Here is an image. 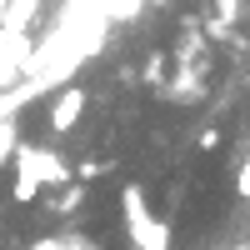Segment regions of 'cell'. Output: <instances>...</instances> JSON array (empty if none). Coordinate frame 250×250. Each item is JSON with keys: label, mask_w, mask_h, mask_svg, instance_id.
Wrapping results in <instances>:
<instances>
[{"label": "cell", "mask_w": 250, "mask_h": 250, "mask_svg": "<svg viewBox=\"0 0 250 250\" xmlns=\"http://www.w3.org/2000/svg\"><path fill=\"white\" fill-rule=\"evenodd\" d=\"M120 205H125V230H130L135 250H170V225L145 210V190L140 185H125Z\"/></svg>", "instance_id": "cell-1"}, {"label": "cell", "mask_w": 250, "mask_h": 250, "mask_svg": "<svg viewBox=\"0 0 250 250\" xmlns=\"http://www.w3.org/2000/svg\"><path fill=\"white\" fill-rule=\"evenodd\" d=\"M150 5H170V0H150Z\"/></svg>", "instance_id": "cell-7"}, {"label": "cell", "mask_w": 250, "mask_h": 250, "mask_svg": "<svg viewBox=\"0 0 250 250\" xmlns=\"http://www.w3.org/2000/svg\"><path fill=\"white\" fill-rule=\"evenodd\" d=\"M160 100H200V85H195V75H175L170 85H160Z\"/></svg>", "instance_id": "cell-3"}, {"label": "cell", "mask_w": 250, "mask_h": 250, "mask_svg": "<svg viewBox=\"0 0 250 250\" xmlns=\"http://www.w3.org/2000/svg\"><path fill=\"white\" fill-rule=\"evenodd\" d=\"M160 75H165V55H150V60H145V80L160 85Z\"/></svg>", "instance_id": "cell-5"}, {"label": "cell", "mask_w": 250, "mask_h": 250, "mask_svg": "<svg viewBox=\"0 0 250 250\" xmlns=\"http://www.w3.org/2000/svg\"><path fill=\"white\" fill-rule=\"evenodd\" d=\"M80 110H85V90H80V85H65V90H60L55 95V105H50V135H70V125L80 120Z\"/></svg>", "instance_id": "cell-2"}, {"label": "cell", "mask_w": 250, "mask_h": 250, "mask_svg": "<svg viewBox=\"0 0 250 250\" xmlns=\"http://www.w3.org/2000/svg\"><path fill=\"white\" fill-rule=\"evenodd\" d=\"M105 170H110V165H100V160H85V165H80L75 175H80V180H100V175H105Z\"/></svg>", "instance_id": "cell-6"}, {"label": "cell", "mask_w": 250, "mask_h": 250, "mask_svg": "<svg viewBox=\"0 0 250 250\" xmlns=\"http://www.w3.org/2000/svg\"><path fill=\"white\" fill-rule=\"evenodd\" d=\"M80 200H85V185H70L65 195H55V205H50V210H55V215H70Z\"/></svg>", "instance_id": "cell-4"}]
</instances>
